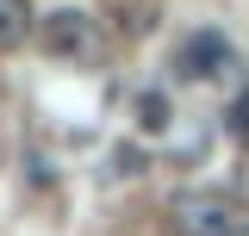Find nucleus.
<instances>
[{
	"instance_id": "1",
	"label": "nucleus",
	"mask_w": 249,
	"mask_h": 236,
	"mask_svg": "<svg viewBox=\"0 0 249 236\" xmlns=\"http://www.w3.org/2000/svg\"><path fill=\"white\" fill-rule=\"evenodd\" d=\"M168 230L175 236H243L249 230V218L231 199H218V193H175L168 199Z\"/></svg>"
},
{
	"instance_id": "2",
	"label": "nucleus",
	"mask_w": 249,
	"mask_h": 236,
	"mask_svg": "<svg viewBox=\"0 0 249 236\" xmlns=\"http://www.w3.org/2000/svg\"><path fill=\"white\" fill-rule=\"evenodd\" d=\"M37 37H44V50L50 56H88L93 50V19L81 13V6H56L50 19H37Z\"/></svg>"
},
{
	"instance_id": "3",
	"label": "nucleus",
	"mask_w": 249,
	"mask_h": 236,
	"mask_svg": "<svg viewBox=\"0 0 249 236\" xmlns=\"http://www.w3.org/2000/svg\"><path fill=\"white\" fill-rule=\"evenodd\" d=\"M31 31H37V13H31V0H0V50H19Z\"/></svg>"
},
{
	"instance_id": "4",
	"label": "nucleus",
	"mask_w": 249,
	"mask_h": 236,
	"mask_svg": "<svg viewBox=\"0 0 249 236\" xmlns=\"http://www.w3.org/2000/svg\"><path fill=\"white\" fill-rule=\"evenodd\" d=\"M137 112H143V124H168V100H162V93H143Z\"/></svg>"
},
{
	"instance_id": "5",
	"label": "nucleus",
	"mask_w": 249,
	"mask_h": 236,
	"mask_svg": "<svg viewBox=\"0 0 249 236\" xmlns=\"http://www.w3.org/2000/svg\"><path fill=\"white\" fill-rule=\"evenodd\" d=\"M243 236H249V230H243Z\"/></svg>"
}]
</instances>
